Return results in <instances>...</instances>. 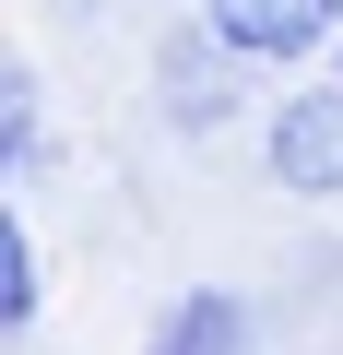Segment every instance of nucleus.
Returning a JSON list of instances; mask_svg holds the SVG:
<instances>
[{
    "label": "nucleus",
    "mask_w": 343,
    "mask_h": 355,
    "mask_svg": "<svg viewBox=\"0 0 343 355\" xmlns=\"http://www.w3.org/2000/svg\"><path fill=\"white\" fill-rule=\"evenodd\" d=\"M261 83H272V71H249L202 12H166V24H154L142 107H154V130H166V142H225L237 119H261V107H272Z\"/></svg>",
    "instance_id": "f257e3e1"
},
{
    "label": "nucleus",
    "mask_w": 343,
    "mask_h": 355,
    "mask_svg": "<svg viewBox=\"0 0 343 355\" xmlns=\"http://www.w3.org/2000/svg\"><path fill=\"white\" fill-rule=\"evenodd\" d=\"M331 71H343V60H331Z\"/></svg>",
    "instance_id": "0eeeda50"
},
{
    "label": "nucleus",
    "mask_w": 343,
    "mask_h": 355,
    "mask_svg": "<svg viewBox=\"0 0 343 355\" xmlns=\"http://www.w3.org/2000/svg\"><path fill=\"white\" fill-rule=\"evenodd\" d=\"M261 178L308 214H343V71H296L261 107Z\"/></svg>",
    "instance_id": "f03ea898"
},
{
    "label": "nucleus",
    "mask_w": 343,
    "mask_h": 355,
    "mask_svg": "<svg viewBox=\"0 0 343 355\" xmlns=\"http://www.w3.org/2000/svg\"><path fill=\"white\" fill-rule=\"evenodd\" d=\"M48 320V249H36V202H0V343H36Z\"/></svg>",
    "instance_id": "423d86ee"
},
{
    "label": "nucleus",
    "mask_w": 343,
    "mask_h": 355,
    "mask_svg": "<svg viewBox=\"0 0 343 355\" xmlns=\"http://www.w3.org/2000/svg\"><path fill=\"white\" fill-rule=\"evenodd\" d=\"M190 12H202L249 71H272V83L343 60V0H190Z\"/></svg>",
    "instance_id": "7ed1b4c3"
},
{
    "label": "nucleus",
    "mask_w": 343,
    "mask_h": 355,
    "mask_svg": "<svg viewBox=\"0 0 343 355\" xmlns=\"http://www.w3.org/2000/svg\"><path fill=\"white\" fill-rule=\"evenodd\" d=\"M142 355H261V308L237 284H178L142 320Z\"/></svg>",
    "instance_id": "20e7f679"
},
{
    "label": "nucleus",
    "mask_w": 343,
    "mask_h": 355,
    "mask_svg": "<svg viewBox=\"0 0 343 355\" xmlns=\"http://www.w3.org/2000/svg\"><path fill=\"white\" fill-rule=\"evenodd\" d=\"M36 178H48V83H36V60H12L0 71V190L36 202Z\"/></svg>",
    "instance_id": "39448f33"
}]
</instances>
